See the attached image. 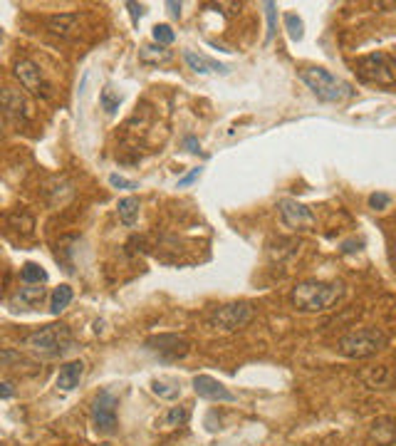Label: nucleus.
<instances>
[{
  "label": "nucleus",
  "mask_w": 396,
  "mask_h": 446,
  "mask_svg": "<svg viewBox=\"0 0 396 446\" xmlns=\"http://www.w3.org/2000/svg\"><path fill=\"white\" fill-rule=\"evenodd\" d=\"M344 298V283L339 280H303L290 293V300L303 313H324Z\"/></svg>",
  "instance_id": "obj_1"
},
{
  "label": "nucleus",
  "mask_w": 396,
  "mask_h": 446,
  "mask_svg": "<svg viewBox=\"0 0 396 446\" xmlns=\"http://www.w3.org/2000/svg\"><path fill=\"white\" fill-rule=\"evenodd\" d=\"M22 345H25L32 355L42 357V360H58V357H65L72 350L74 340L67 325L53 322V325H45L37 332H32V335H27L25 340H22Z\"/></svg>",
  "instance_id": "obj_2"
},
{
  "label": "nucleus",
  "mask_w": 396,
  "mask_h": 446,
  "mask_svg": "<svg viewBox=\"0 0 396 446\" xmlns=\"http://www.w3.org/2000/svg\"><path fill=\"white\" fill-rule=\"evenodd\" d=\"M300 79L312 89V95L322 102H344L355 97V89L350 82L334 77L329 70L324 67H305L300 70Z\"/></svg>",
  "instance_id": "obj_3"
},
{
  "label": "nucleus",
  "mask_w": 396,
  "mask_h": 446,
  "mask_svg": "<svg viewBox=\"0 0 396 446\" xmlns=\"http://www.w3.org/2000/svg\"><path fill=\"white\" fill-rule=\"evenodd\" d=\"M384 347H386V335L379 327H362V330L350 332V335H344L342 340L337 342L339 355L352 357V360L369 357L374 355V352L384 350Z\"/></svg>",
  "instance_id": "obj_4"
},
{
  "label": "nucleus",
  "mask_w": 396,
  "mask_h": 446,
  "mask_svg": "<svg viewBox=\"0 0 396 446\" xmlns=\"http://www.w3.org/2000/svg\"><path fill=\"white\" fill-rule=\"evenodd\" d=\"M357 70H359V74L367 82H374L379 87H394L396 84V60L384 53H374L362 58L357 63Z\"/></svg>",
  "instance_id": "obj_5"
},
{
  "label": "nucleus",
  "mask_w": 396,
  "mask_h": 446,
  "mask_svg": "<svg viewBox=\"0 0 396 446\" xmlns=\"http://www.w3.org/2000/svg\"><path fill=\"white\" fill-rule=\"evenodd\" d=\"M253 315H256V310H253L251 303H230L216 310L213 315L209 317V325L220 332H233L238 327L248 325L253 320Z\"/></svg>",
  "instance_id": "obj_6"
},
{
  "label": "nucleus",
  "mask_w": 396,
  "mask_h": 446,
  "mask_svg": "<svg viewBox=\"0 0 396 446\" xmlns=\"http://www.w3.org/2000/svg\"><path fill=\"white\" fill-rule=\"evenodd\" d=\"M13 74H15L22 87H25L27 92H32L35 97H42V100H50V97H53V87H50V82L45 79L42 70L37 67L32 60H18L15 67H13Z\"/></svg>",
  "instance_id": "obj_7"
},
{
  "label": "nucleus",
  "mask_w": 396,
  "mask_h": 446,
  "mask_svg": "<svg viewBox=\"0 0 396 446\" xmlns=\"http://www.w3.org/2000/svg\"><path fill=\"white\" fill-rule=\"evenodd\" d=\"M92 424L99 434H112L117 429V397L105 389L92 402Z\"/></svg>",
  "instance_id": "obj_8"
},
{
  "label": "nucleus",
  "mask_w": 396,
  "mask_h": 446,
  "mask_svg": "<svg viewBox=\"0 0 396 446\" xmlns=\"http://www.w3.org/2000/svg\"><path fill=\"white\" fill-rule=\"evenodd\" d=\"M277 214H280V221L292 231H300V228H308L315 223V214L308 209L305 204L295 199H282L277 204Z\"/></svg>",
  "instance_id": "obj_9"
},
{
  "label": "nucleus",
  "mask_w": 396,
  "mask_h": 446,
  "mask_svg": "<svg viewBox=\"0 0 396 446\" xmlns=\"http://www.w3.org/2000/svg\"><path fill=\"white\" fill-rule=\"evenodd\" d=\"M193 389L201 399H209V402H218V405H230L235 402V394L228 387L218 382V379L209 377V374H196L193 377Z\"/></svg>",
  "instance_id": "obj_10"
},
{
  "label": "nucleus",
  "mask_w": 396,
  "mask_h": 446,
  "mask_svg": "<svg viewBox=\"0 0 396 446\" xmlns=\"http://www.w3.org/2000/svg\"><path fill=\"white\" fill-rule=\"evenodd\" d=\"M146 347L152 352H157L164 360H178V357H186L188 352V340L178 335H154L146 340Z\"/></svg>",
  "instance_id": "obj_11"
},
{
  "label": "nucleus",
  "mask_w": 396,
  "mask_h": 446,
  "mask_svg": "<svg viewBox=\"0 0 396 446\" xmlns=\"http://www.w3.org/2000/svg\"><path fill=\"white\" fill-rule=\"evenodd\" d=\"M3 112H6L8 119L15 122V124L30 119V112H27L25 97H22L20 92H18V89H13V87L3 89Z\"/></svg>",
  "instance_id": "obj_12"
},
{
  "label": "nucleus",
  "mask_w": 396,
  "mask_h": 446,
  "mask_svg": "<svg viewBox=\"0 0 396 446\" xmlns=\"http://www.w3.org/2000/svg\"><path fill=\"white\" fill-rule=\"evenodd\" d=\"M47 290L42 285H25V288H18L15 293L11 295V305L15 310H35L42 305Z\"/></svg>",
  "instance_id": "obj_13"
},
{
  "label": "nucleus",
  "mask_w": 396,
  "mask_h": 446,
  "mask_svg": "<svg viewBox=\"0 0 396 446\" xmlns=\"http://www.w3.org/2000/svg\"><path fill=\"white\" fill-rule=\"evenodd\" d=\"M183 60H186V65H188V67H191L196 74H209V72L228 74V67H225V65L216 63V60L206 58V55L193 53V50H183Z\"/></svg>",
  "instance_id": "obj_14"
},
{
  "label": "nucleus",
  "mask_w": 396,
  "mask_h": 446,
  "mask_svg": "<svg viewBox=\"0 0 396 446\" xmlns=\"http://www.w3.org/2000/svg\"><path fill=\"white\" fill-rule=\"evenodd\" d=\"M371 441H376V446H391L396 441V419L391 417H379L371 421L369 426Z\"/></svg>",
  "instance_id": "obj_15"
},
{
  "label": "nucleus",
  "mask_w": 396,
  "mask_h": 446,
  "mask_svg": "<svg viewBox=\"0 0 396 446\" xmlns=\"http://www.w3.org/2000/svg\"><path fill=\"white\" fill-rule=\"evenodd\" d=\"M79 25V15L77 13H60V15L47 18V30L58 37H70L77 32Z\"/></svg>",
  "instance_id": "obj_16"
},
{
  "label": "nucleus",
  "mask_w": 396,
  "mask_h": 446,
  "mask_svg": "<svg viewBox=\"0 0 396 446\" xmlns=\"http://www.w3.org/2000/svg\"><path fill=\"white\" fill-rule=\"evenodd\" d=\"M82 374H84V362H79V360L77 362H67L58 374V389L72 392V389L79 384V379H82Z\"/></svg>",
  "instance_id": "obj_17"
},
{
  "label": "nucleus",
  "mask_w": 396,
  "mask_h": 446,
  "mask_svg": "<svg viewBox=\"0 0 396 446\" xmlns=\"http://www.w3.org/2000/svg\"><path fill=\"white\" fill-rule=\"evenodd\" d=\"M139 199L136 196H126V199H121L119 204H117V214H119V221L124 223L126 228H131L136 223V218H139Z\"/></svg>",
  "instance_id": "obj_18"
},
{
  "label": "nucleus",
  "mask_w": 396,
  "mask_h": 446,
  "mask_svg": "<svg viewBox=\"0 0 396 446\" xmlns=\"http://www.w3.org/2000/svg\"><path fill=\"white\" fill-rule=\"evenodd\" d=\"M362 379H364V384L371 389H386L391 382V372L384 365H381V367H369L362 372Z\"/></svg>",
  "instance_id": "obj_19"
},
{
  "label": "nucleus",
  "mask_w": 396,
  "mask_h": 446,
  "mask_svg": "<svg viewBox=\"0 0 396 446\" xmlns=\"http://www.w3.org/2000/svg\"><path fill=\"white\" fill-rule=\"evenodd\" d=\"M139 60L144 65H164L171 60V50H166L164 45H144L139 50Z\"/></svg>",
  "instance_id": "obj_20"
},
{
  "label": "nucleus",
  "mask_w": 396,
  "mask_h": 446,
  "mask_svg": "<svg viewBox=\"0 0 396 446\" xmlns=\"http://www.w3.org/2000/svg\"><path fill=\"white\" fill-rule=\"evenodd\" d=\"M72 295L74 293H72L70 285H60V288H55L53 295H50V313H53V315H60V313L72 303Z\"/></svg>",
  "instance_id": "obj_21"
},
{
  "label": "nucleus",
  "mask_w": 396,
  "mask_h": 446,
  "mask_svg": "<svg viewBox=\"0 0 396 446\" xmlns=\"http://www.w3.org/2000/svg\"><path fill=\"white\" fill-rule=\"evenodd\" d=\"M20 278L25 285H40L47 280V273H45V268L37 265V263H25L20 270Z\"/></svg>",
  "instance_id": "obj_22"
},
{
  "label": "nucleus",
  "mask_w": 396,
  "mask_h": 446,
  "mask_svg": "<svg viewBox=\"0 0 396 446\" xmlns=\"http://www.w3.org/2000/svg\"><path fill=\"white\" fill-rule=\"evenodd\" d=\"M186 419H188V409H186V407H171V409H169L166 414H164L161 419L157 421V426H161V429H173V426L183 424Z\"/></svg>",
  "instance_id": "obj_23"
},
{
  "label": "nucleus",
  "mask_w": 396,
  "mask_h": 446,
  "mask_svg": "<svg viewBox=\"0 0 396 446\" xmlns=\"http://www.w3.org/2000/svg\"><path fill=\"white\" fill-rule=\"evenodd\" d=\"M152 392L161 399H178L181 394V387L176 382H166V379H154L152 382Z\"/></svg>",
  "instance_id": "obj_24"
},
{
  "label": "nucleus",
  "mask_w": 396,
  "mask_h": 446,
  "mask_svg": "<svg viewBox=\"0 0 396 446\" xmlns=\"http://www.w3.org/2000/svg\"><path fill=\"white\" fill-rule=\"evenodd\" d=\"M99 102H102V110H105L107 114H114V112L119 110L121 97L114 95V89H112V87H105V89H102V95H99Z\"/></svg>",
  "instance_id": "obj_25"
},
{
  "label": "nucleus",
  "mask_w": 396,
  "mask_h": 446,
  "mask_svg": "<svg viewBox=\"0 0 396 446\" xmlns=\"http://www.w3.org/2000/svg\"><path fill=\"white\" fill-rule=\"evenodd\" d=\"M152 35H154V42H157V45H164V48L176 40V32L171 30V25H157L152 30Z\"/></svg>",
  "instance_id": "obj_26"
},
{
  "label": "nucleus",
  "mask_w": 396,
  "mask_h": 446,
  "mask_svg": "<svg viewBox=\"0 0 396 446\" xmlns=\"http://www.w3.org/2000/svg\"><path fill=\"white\" fill-rule=\"evenodd\" d=\"M285 25H287V32H290L292 40H303V20H300V18L292 15V13H287Z\"/></svg>",
  "instance_id": "obj_27"
},
{
  "label": "nucleus",
  "mask_w": 396,
  "mask_h": 446,
  "mask_svg": "<svg viewBox=\"0 0 396 446\" xmlns=\"http://www.w3.org/2000/svg\"><path fill=\"white\" fill-rule=\"evenodd\" d=\"M265 18H268V37H265V40H272V35H275V30H277V25H275V18H277L275 3H265Z\"/></svg>",
  "instance_id": "obj_28"
},
{
  "label": "nucleus",
  "mask_w": 396,
  "mask_h": 446,
  "mask_svg": "<svg viewBox=\"0 0 396 446\" xmlns=\"http://www.w3.org/2000/svg\"><path fill=\"white\" fill-rule=\"evenodd\" d=\"M389 204H391V196H389V194H371V196H369V206H371L374 211L386 209Z\"/></svg>",
  "instance_id": "obj_29"
},
{
  "label": "nucleus",
  "mask_w": 396,
  "mask_h": 446,
  "mask_svg": "<svg viewBox=\"0 0 396 446\" xmlns=\"http://www.w3.org/2000/svg\"><path fill=\"white\" fill-rule=\"evenodd\" d=\"M110 184L114 186V189H136V181H129V178L119 176V173H112Z\"/></svg>",
  "instance_id": "obj_30"
},
{
  "label": "nucleus",
  "mask_w": 396,
  "mask_h": 446,
  "mask_svg": "<svg viewBox=\"0 0 396 446\" xmlns=\"http://www.w3.org/2000/svg\"><path fill=\"white\" fill-rule=\"evenodd\" d=\"M201 171H204V169H201V166H198V169H191V171H188L186 176L178 178V189H183V186L193 184V181H196V178L201 176Z\"/></svg>",
  "instance_id": "obj_31"
},
{
  "label": "nucleus",
  "mask_w": 396,
  "mask_h": 446,
  "mask_svg": "<svg viewBox=\"0 0 396 446\" xmlns=\"http://www.w3.org/2000/svg\"><path fill=\"white\" fill-rule=\"evenodd\" d=\"M126 8H129V11H131V18H134V22H139L141 11H144V8H141L139 3H131V0H129V3H126Z\"/></svg>",
  "instance_id": "obj_32"
},
{
  "label": "nucleus",
  "mask_w": 396,
  "mask_h": 446,
  "mask_svg": "<svg viewBox=\"0 0 396 446\" xmlns=\"http://www.w3.org/2000/svg\"><path fill=\"white\" fill-rule=\"evenodd\" d=\"M0 387H3V389H0V397H3V399H11L13 397V384L11 382H3Z\"/></svg>",
  "instance_id": "obj_33"
},
{
  "label": "nucleus",
  "mask_w": 396,
  "mask_h": 446,
  "mask_svg": "<svg viewBox=\"0 0 396 446\" xmlns=\"http://www.w3.org/2000/svg\"><path fill=\"white\" fill-rule=\"evenodd\" d=\"M166 6L171 8V15L173 18H181V3H176V0H169Z\"/></svg>",
  "instance_id": "obj_34"
},
{
  "label": "nucleus",
  "mask_w": 396,
  "mask_h": 446,
  "mask_svg": "<svg viewBox=\"0 0 396 446\" xmlns=\"http://www.w3.org/2000/svg\"><path fill=\"white\" fill-rule=\"evenodd\" d=\"M186 147H188V152H193V154L198 152V142L193 137H186Z\"/></svg>",
  "instance_id": "obj_35"
}]
</instances>
